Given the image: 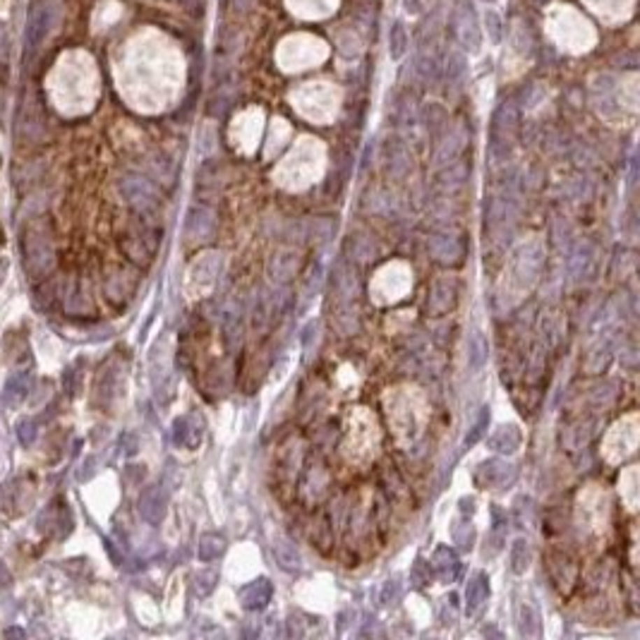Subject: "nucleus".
I'll list each match as a JSON object with an SVG mask.
<instances>
[{"mask_svg": "<svg viewBox=\"0 0 640 640\" xmlns=\"http://www.w3.org/2000/svg\"><path fill=\"white\" fill-rule=\"evenodd\" d=\"M384 408L398 443L413 446L422 436L427 418H429V408H427L420 389H413V386L389 389L384 394Z\"/></svg>", "mask_w": 640, "mask_h": 640, "instance_id": "nucleus-1", "label": "nucleus"}, {"mask_svg": "<svg viewBox=\"0 0 640 640\" xmlns=\"http://www.w3.org/2000/svg\"><path fill=\"white\" fill-rule=\"evenodd\" d=\"M381 443L379 422L367 408H353L346 420L343 456L350 465H367L377 458Z\"/></svg>", "mask_w": 640, "mask_h": 640, "instance_id": "nucleus-2", "label": "nucleus"}, {"mask_svg": "<svg viewBox=\"0 0 640 640\" xmlns=\"http://www.w3.org/2000/svg\"><path fill=\"white\" fill-rule=\"evenodd\" d=\"M20 247H22V262H24V269L31 278H43L53 271L55 245L46 221L34 218V221L27 223L24 230H22Z\"/></svg>", "mask_w": 640, "mask_h": 640, "instance_id": "nucleus-3", "label": "nucleus"}, {"mask_svg": "<svg viewBox=\"0 0 640 640\" xmlns=\"http://www.w3.org/2000/svg\"><path fill=\"white\" fill-rule=\"evenodd\" d=\"M413 288V271L408 264L391 262L384 264L369 280V293L377 305H394L403 300L408 290Z\"/></svg>", "mask_w": 640, "mask_h": 640, "instance_id": "nucleus-4", "label": "nucleus"}, {"mask_svg": "<svg viewBox=\"0 0 640 640\" xmlns=\"http://www.w3.org/2000/svg\"><path fill=\"white\" fill-rule=\"evenodd\" d=\"M636 446H638V413H631L611 425V429L604 436L602 453L609 463H621V460H626L628 456L636 453Z\"/></svg>", "mask_w": 640, "mask_h": 640, "instance_id": "nucleus-5", "label": "nucleus"}, {"mask_svg": "<svg viewBox=\"0 0 640 640\" xmlns=\"http://www.w3.org/2000/svg\"><path fill=\"white\" fill-rule=\"evenodd\" d=\"M578 523L585 532H595V535L607 530L609 497L597 485H590L585 492L578 494Z\"/></svg>", "mask_w": 640, "mask_h": 640, "instance_id": "nucleus-6", "label": "nucleus"}, {"mask_svg": "<svg viewBox=\"0 0 640 640\" xmlns=\"http://www.w3.org/2000/svg\"><path fill=\"white\" fill-rule=\"evenodd\" d=\"M218 273H221V252L209 250L197 255V259L187 269V290L192 293V297H201L213 290Z\"/></svg>", "mask_w": 640, "mask_h": 640, "instance_id": "nucleus-7", "label": "nucleus"}, {"mask_svg": "<svg viewBox=\"0 0 640 640\" xmlns=\"http://www.w3.org/2000/svg\"><path fill=\"white\" fill-rule=\"evenodd\" d=\"M513 480H515V465H511L502 458L485 460L475 473V482L482 490H504Z\"/></svg>", "mask_w": 640, "mask_h": 640, "instance_id": "nucleus-8", "label": "nucleus"}, {"mask_svg": "<svg viewBox=\"0 0 640 640\" xmlns=\"http://www.w3.org/2000/svg\"><path fill=\"white\" fill-rule=\"evenodd\" d=\"M120 192H122V197L127 199V204H132L134 209L142 211V213L156 209V201H159L154 185H151L149 180H144V178H139V176L122 178Z\"/></svg>", "mask_w": 640, "mask_h": 640, "instance_id": "nucleus-9", "label": "nucleus"}, {"mask_svg": "<svg viewBox=\"0 0 640 640\" xmlns=\"http://www.w3.org/2000/svg\"><path fill=\"white\" fill-rule=\"evenodd\" d=\"M137 511L149 525H159L168 513V494L161 485H151L139 494Z\"/></svg>", "mask_w": 640, "mask_h": 640, "instance_id": "nucleus-10", "label": "nucleus"}, {"mask_svg": "<svg viewBox=\"0 0 640 640\" xmlns=\"http://www.w3.org/2000/svg\"><path fill=\"white\" fill-rule=\"evenodd\" d=\"M300 264H302L300 250H295V247H283V250H278L276 255L271 257L266 271H269V276H271L273 283L283 285V283H288V280H293L297 276Z\"/></svg>", "mask_w": 640, "mask_h": 640, "instance_id": "nucleus-11", "label": "nucleus"}, {"mask_svg": "<svg viewBox=\"0 0 640 640\" xmlns=\"http://www.w3.org/2000/svg\"><path fill=\"white\" fill-rule=\"evenodd\" d=\"M456 293H458L456 276H451V273L439 276L434 283H432V293H429V300H427V307H429L434 314L448 312L453 307V302H456Z\"/></svg>", "mask_w": 640, "mask_h": 640, "instance_id": "nucleus-12", "label": "nucleus"}, {"mask_svg": "<svg viewBox=\"0 0 640 640\" xmlns=\"http://www.w3.org/2000/svg\"><path fill=\"white\" fill-rule=\"evenodd\" d=\"M271 595H273V585L269 578H257V581L247 583V585L240 590V604L247 611H262L271 602Z\"/></svg>", "mask_w": 640, "mask_h": 640, "instance_id": "nucleus-13", "label": "nucleus"}, {"mask_svg": "<svg viewBox=\"0 0 640 640\" xmlns=\"http://www.w3.org/2000/svg\"><path fill=\"white\" fill-rule=\"evenodd\" d=\"M456 20V34L460 38V43H463L468 50H477L482 46V31H480V24L475 22V13L470 5H465L460 13L453 17Z\"/></svg>", "mask_w": 640, "mask_h": 640, "instance_id": "nucleus-14", "label": "nucleus"}, {"mask_svg": "<svg viewBox=\"0 0 640 640\" xmlns=\"http://www.w3.org/2000/svg\"><path fill=\"white\" fill-rule=\"evenodd\" d=\"M29 391H31V374L29 372H15L3 386V406L10 408V411H15V408H20L22 403L27 401Z\"/></svg>", "mask_w": 640, "mask_h": 640, "instance_id": "nucleus-15", "label": "nucleus"}, {"mask_svg": "<svg viewBox=\"0 0 640 640\" xmlns=\"http://www.w3.org/2000/svg\"><path fill=\"white\" fill-rule=\"evenodd\" d=\"M173 441L183 448H197L201 441V422L192 415H183L173 422Z\"/></svg>", "mask_w": 640, "mask_h": 640, "instance_id": "nucleus-16", "label": "nucleus"}, {"mask_svg": "<svg viewBox=\"0 0 640 640\" xmlns=\"http://www.w3.org/2000/svg\"><path fill=\"white\" fill-rule=\"evenodd\" d=\"M429 250L434 255V259L441 264H458L465 255V245L460 243V238H453V235H436V238H432Z\"/></svg>", "mask_w": 640, "mask_h": 640, "instance_id": "nucleus-17", "label": "nucleus"}, {"mask_svg": "<svg viewBox=\"0 0 640 640\" xmlns=\"http://www.w3.org/2000/svg\"><path fill=\"white\" fill-rule=\"evenodd\" d=\"M213 233V213L204 206H194L185 221V235L187 240H206Z\"/></svg>", "mask_w": 640, "mask_h": 640, "instance_id": "nucleus-18", "label": "nucleus"}, {"mask_svg": "<svg viewBox=\"0 0 640 640\" xmlns=\"http://www.w3.org/2000/svg\"><path fill=\"white\" fill-rule=\"evenodd\" d=\"M120 250L125 252L127 259L134 262L137 266H147L151 262V257H154V245H151L149 238H144V235H122Z\"/></svg>", "mask_w": 640, "mask_h": 640, "instance_id": "nucleus-19", "label": "nucleus"}, {"mask_svg": "<svg viewBox=\"0 0 640 640\" xmlns=\"http://www.w3.org/2000/svg\"><path fill=\"white\" fill-rule=\"evenodd\" d=\"M520 439L523 436H520V429L515 425H499L487 443L497 453H515L520 448Z\"/></svg>", "mask_w": 640, "mask_h": 640, "instance_id": "nucleus-20", "label": "nucleus"}, {"mask_svg": "<svg viewBox=\"0 0 640 640\" xmlns=\"http://www.w3.org/2000/svg\"><path fill=\"white\" fill-rule=\"evenodd\" d=\"M515 122H518V111H515L513 104H502L499 111L494 113V144L504 142L506 144V137H511L515 130Z\"/></svg>", "mask_w": 640, "mask_h": 640, "instance_id": "nucleus-21", "label": "nucleus"}, {"mask_svg": "<svg viewBox=\"0 0 640 640\" xmlns=\"http://www.w3.org/2000/svg\"><path fill=\"white\" fill-rule=\"evenodd\" d=\"M487 595H490V578L480 571L465 585V609H468V614H475L485 604Z\"/></svg>", "mask_w": 640, "mask_h": 640, "instance_id": "nucleus-22", "label": "nucleus"}, {"mask_svg": "<svg viewBox=\"0 0 640 640\" xmlns=\"http://www.w3.org/2000/svg\"><path fill=\"white\" fill-rule=\"evenodd\" d=\"M490 360V343L482 331H473L468 339V367L470 372H480Z\"/></svg>", "mask_w": 640, "mask_h": 640, "instance_id": "nucleus-23", "label": "nucleus"}, {"mask_svg": "<svg viewBox=\"0 0 640 640\" xmlns=\"http://www.w3.org/2000/svg\"><path fill=\"white\" fill-rule=\"evenodd\" d=\"M530 561H532V549L530 542L525 537H515L513 544L509 549V566L515 576H523L527 569H530Z\"/></svg>", "mask_w": 640, "mask_h": 640, "instance_id": "nucleus-24", "label": "nucleus"}, {"mask_svg": "<svg viewBox=\"0 0 640 640\" xmlns=\"http://www.w3.org/2000/svg\"><path fill=\"white\" fill-rule=\"evenodd\" d=\"M408 48H411V31L403 24V20H396L389 29V55L391 60L406 58Z\"/></svg>", "mask_w": 640, "mask_h": 640, "instance_id": "nucleus-25", "label": "nucleus"}, {"mask_svg": "<svg viewBox=\"0 0 640 640\" xmlns=\"http://www.w3.org/2000/svg\"><path fill=\"white\" fill-rule=\"evenodd\" d=\"M273 559H276V564L280 566L283 571H300L302 566V559H300V552L295 549L293 542L288 540H276L273 542Z\"/></svg>", "mask_w": 640, "mask_h": 640, "instance_id": "nucleus-26", "label": "nucleus"}, {"mask_svg": "<svg viewBox=\"0 0 640 640\" xmlns=\"http://www.w3.org/2000/svg\"><path fill=\"white\" fill-rule=\"evenodd\" d=\"M619 492L624 497L628 511H636L638 509V465H631L626 468L619 477Z\"/></svg>", "mask_w": 640, "mask_h": 640, "instance_id": "nucleus-27", "label": "nucleus"}, {"mask_svg": "<svg viewBox=\"0 0 640 640\" xmlns=\"http://www.w3.org/2000/svg\"><path fill=\"white\" fill-rule=\"evenodd\" d=\"M223 552H226V540H223L221 535H216V532H204V535L199 537V544H197L199 561H213L221 557Z\"/></svg>", "mask_w": 640, "mask_h": 640, "instance_id": "nucleus-28", "label": "nucleus"}, {"mask_svg": "<svg viewBox=\"0 0 640 640\" xmlns=\"http://www.w3.org/2000/svg\"><path fill=\"white\" fill-rule=\"evenodd\" d=\"M386 168H389V176L396 178H403L408 173V168H411V156H408V151L401 142H394V147H389Z\"/></svg>", "mask_w": 640, "mask_h": 640, "instance_id": "nucleus-29", "label": "nucleus"}, {"mask_svg": "<svg viewBox=\"0 0 640 640\" xmlns=\"http://www.w3.org/2000/svg\"><path fill=\"white\" fill-rule=\"evenodd\" d=\"M432 569H434L436 576L443 578V581H451L453 574H456V569H458L456 554H453L448 547H439L434 552V559H432Z\"/></svg>", "mask_w": 640, "mask_h": 640, "instance_id": "nucleus-30", "label": "nucleus"}, {"mask_svg": "<svg viewBox=\"0 0 640 640\" xmlns=\"http://www.w3.org/2000/svg\"><path fill=\"white\" fill-rule=\"evenodd\" d=\"M518 628L523 638H537L540 636V614L532 604H523L518 611Z\"/></svg>", "mask_w": 640, "mask_h": 640, "instance_id": "nucleus-31", "label": "nucleus"}, {"mask_svg": "<svg viewBox=\"0 0 640 640\" xmlns=\"http://www.w3.org/2000/svg\"><path fill=\"white\" fill-rule=\"evenodd\" d=\"M468 75V58H465V53H456L448 55L446 60V70H443V77H446L448 84H460L463 82V77Z\"/></svg>", "mask_w": 640, "mask_h": 640, "instance_id": "nucleus-32", "label": "nucleus"}, {"mask_svg": "<svg viewBox=\"0 0 640 640\" xmlns=\"http://www.w3.org/2000/svg\"><path fill=\"white\" fill-rule=\"evenodd\" d=\"M216 583H218L216 571H211V569L197 571V574H194V581H192V590L197 597H206V595H211L216 590Z\"/></svg>", "mask_w": 640, "mask_h": 640, "instance_id": "nucleus-33", "label": "nucleus"}, {"mask_svg": "<svg viewBox=\"0 0 640 640\" xmlns=\"http://www.w3.org/2000/svg\"><path fill=\"white\" fill-rule=\"evenodd\" d=\"M218 164H204L197 176V192H216L218 190Z\"/></svg>", "mask_w": 640, "mask_h": 640, "instance_id": "nucleus-34", "label": "nucleus"}, {"mask_svg": "<svg viewBox=\"0 0 640 640\" xmlns=\"http://www.w3.org/2000/svg\"><path fill=\"white\" fill-rule=\"evenodd\" d=\"M425 125L432 134H439L446 127V113H443L441 106L429 104V108L425 111Z\"/></svg>", "mask_w": 640, "mask_h": 640, "instance_id": "nucleus-35", "label": "nucleus"}, {"mask_svg": "<svg viewBox=\"0 0 640 640\" xmlns=\"http://www.w3.org/2000/svg\"><path fill=\"white\" fill-rule=\"evenodd\" d=\"M334 230L336 223L331 218H314L310 223V240H314V243H327L331 235H334Z\"/></svg>", "mask_w": 640, "mask_h": 640, "instance_id": "nucleus-36", "label": "nucleus"}, {"mask_svg": "<svg viewBox=\"0 0 640 640\" xmlns=\"http://www.w3.org/2000/svg\"><path fill=\"white\" fill-rule=\"evenodd\" d=\"M487 427H490V408H482L480 418L475 420V425H473V429H470V434L465 436V446H475V443L487 434Z\"/></svg>", "mask_w": 640, "mask_h": 640, "instance_id": "nucleus-37", "label": "nucleus"}, {"mask_svg": "<svg viewBox=\"0 0 640 640\" xmlns=\"http://www.w3.org/2000/svg\"><path fill=\"white\" fill-rule=\"evenodd\" d=\"M17 439H20L22 446H31L34 439H36V422L34 420H20L17 422Z\"/></svg>", "mask_w": 640, "mask_h": 640, "instance_id": "nucleus-38", "label": "nucleus"}, {"mask_svg": "<svg viewBox=\"0 0 640 640\" xmlns=\"http://www.w3.org/2000/svg\"><path fill=\"white\" fill-rule=\"evenodd\" d=\"M485 27H487V31H490V38H492L494 43L502 41V20H499L497 13H487L485 15Z\"/></svg>", "mask_w": 640, "mask_h": 640, "instance_id": "nucleus-39", "label": "nucleus"}, {"mask_svg": "<svg viewBox=\"0 0 640 640\" xmlns=\"http://www.w3.org/2000/svg\"><path fill=\"white\" fill-rule=\"evenodd\" d=\"M24 636H27V633L22 631V628H17V626L15 628H5V638H24Z\"/></svg>", "mask_w": 640, "mask_h": 640, "instance_id": "nucleus-40", "label": "nucleus"}, {"mask_svg": "<svg viewBox=\"0 0 640 640\" xmlns=\"http://www.w3.org/2000/svg\"><path fill=\"white\" fill-rule=\"evenodd\" d=\"M535 3H537V5H547L549 0H535Z\"/></svg>", "mask_w": 640, "mask_h": 640, "instance_id": "nucleus-41", "label": "nucleus"}, {"mask_svg": "<svg viewBox=\"0 0 640 640\" xmlns=\"http://www.w3.org/2000/svg\"><path fill=\"white\" fill-rule=\"evenodd\" d=\"M0 276H3V266H0Z\"/></svg>", "mask_w": 640, "mask_h": 640, "instance_id": "nucleus-42", "label": "nucleus"}, {"mask_svg": "<svg viewBox=\"0 0 640 640\" xmlns=\"http://www.w3.org/2000/svg\"><path fill=\"white\" fill-rule=\"evenodd\" d=\"M485 3H492V0H485Z\"/></svg>", "mask_w": 640, "mask_h": 640, "instance_id": "nucleus-43", "label": "nucleus"}]
</instances>
